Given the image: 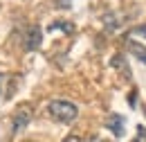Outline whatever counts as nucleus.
Instances as JSON below:
<instances>
[{
    "instance_id": "nucleus-9",
    "label": "nucleus",
    "mask_w": 146,
    "mask_h": 142,
    "mask_svg": "<svg viewBox=\"0 0 146 142\" xmlns=\"http://www.w3.org/2000/svg\"><path fill=\"white\" fill-rule=\"evenodd\" d=\"M128 36H142V38H146V25H139V27H135L133 32H128L126 34V38Z\"/></svg>"
},
{
    "instance_id": "nucleus-11",
    "label": "nucleus",
    "mask_w": 146,
    "mask_h": 142,
    "mask_svg": "<svg viewBox=\"0 0 146 142\" xmlns=\"http://www.w3.org/2000/svg\"><path fill=\"white\" fill-rule=\"evenodd\" d=\"M56 7H61V9H68V7H70V0H56Z\"/></svg>"
},
{
    "instance_id": "nucleus-10",
    "label": "nucleus",
    "mask_w": 146,
    "mask_h": 142,
    "mask_svg": "<svg viewBox=\"0 0 146 142\" xmlns=\"http://www.w3.org/2000/svg\"><path fill=\"white\" fill-rule=\"evenodd\" d=\"M133 142H146V126H137V135Z\"/></svg>"
},
{
    "instance_id": "nucleus-8",
    "label": "nucleus",
    "mask_w": 146,
    "mask_h": 142,
    "mask_svg": "<svg viewBox=\"0 0 146 142\" xmlns=\"http://www.w3.org/2000/svg\"><path fill=\"white\" fill-rule=\"evenodd\" d=\"M104 23H106V29H117V25H119L115 14H106V16H104Z\"/></svg>"
},
{
    "instance_id": "nucleus-3",
    "label": "nucleus",
    "mask_w": 146,
    "mask_h": 142,
    "mask_svg": "<svg viewBox=\"0 0 146 142\" xmlns=\"http://www.w3.org/2000/svg\"><path fill=\"white\" fill-rule=\"evenodd\" d=\"M40 41H43V29L38 25H29L25 34V50H38Z\"/></svg>"
},
{
    "instance_id": "nucleus-14",
    "label": "nucleus",
    "mask_w": 146,
    "mask_h": 142,
    "mask_svg": "<svg viewBox=\"0 0 146 142\" xmlns=\"http://www.w3.org/2000/svg\"><path fill=\"white\" fill-rule=\"evenodd\" d=\"M88 142H104V140H101V138H97V135H94V138H90V140H88Z\"/></svg>"
},
{
    "instance_id": "nucleus-6",
    "label": "nucleus",
    "mask_w": 146,
    "mask_h": 142,
    "mask_svg": "<svg viewBox=\"0 0 146 142\" xmlns=\"http://www.w3.org/2000/svg\"><path fill=\"white\" fill-rule=\"evenodd\" d=\"M126 41H128V50L135 54V56H137L142 63H146V48H144V45H139V43H133L130 38H126Z\"/></svg>"
},
{
    "instance_id": "nucleus-7",
    "label": "nucleus",
    "mask_w": 146,
    "mask_h": 142,
    "mask_svg": "<svg viewBox=\"0 0 146 142\" xmlns=\"http://www.w3.org/2000/svg\"><path fill=\"white\" fill-rule=\"evenodd\" d=\"M47 29H50V32H56V29H61V32H65V34H72V32H74V25L70 23V20H56V23H52Z\"/></svg>"
},
{
    "instance_id": "nucleus-12",
    "label": "nucleus",
    "mask_w": 146,
    "mask_h": 142,
    "mask_svg": "<svg viewBox=\"0 0 146 142\" xmlns=\"http://www.w3.org/2000/svg\"><path fill=\"white\" fill-rule=\"evenodd\" d=\"M63 142H81V138H79V135H68Z\"/></svg>"
},
{
    "instance_id": "nucleus-2",
    "label": "nucleus",
    "mask_w": 146,
    "mask_h": 142,
    "mask_svg": "<svg viewBox=\"0 0 146 142\" xmlns=\"http://www.w3.org/2000/svg\"><path fill=\"white\" fill-rule=\"evenodd\" d=\"M32 122V106L29 104H20L18 108H16V113H14V122H11V133L16 135V133H20L25 126Z\"/></svg>"
},
{
    "instance_id": "nucleus-5",
    "label": "nucleus",
    "mask_w": 146,
    "mask_h": 142,
    "mask_svg": "<svg viewBox=\"0 0 146 142\" xmlns=\"http://www.w3.org/2000/svg\"><path fill=\"white\" fill-rule=\"evenodd\" d=\"M112 66H115L117 70H121V72H124V77H126V79H130V68H128L126 59H124L121 54H115V56H112Z\"/></svg>"
},
{
    "instance_id": "nucleus-13",
    "label": "nucleus",
    "mask_w": 146,
    "mask_h": 142,
    "mask_svg": "<svg viewBox=\"0 0 146 142\" xmlns=\"http://www.w3.org/2000/svg\"><path fill=\"white\" fill-rule=\"evenodd\" d=\"M5 79H7V74H5V72H0V92H2V84H5Z\"/></svg>"
},
{
    "instance_id": "nucleus-4",
    "label": "nucleus",
    "mask_w": 146,
    "mask_h": 142,
    "mask_svg": "<svg viewBox=\"0 0 146 142\" xmlns=\"http://www.w3.org/2000/svg\"><path fill=\"white\" fill-rule=\"evenodd\" d=\"M104 126H106L108 131H112V135L121 138V135H124V126H126V120H124L119 113H112V115H108V117H106Z\"/></svg>"
},
{
    "instance_id": "nucleus-1",
    "label": "nucleus",
    "mask_w": 146,
    "mask_h": 142,
    "mask_svg": "<svg viewBox=\"0 0 146 142\" xmlns=\"http://www.w3.org/2000/svg\"><path fill=\"white\" fill-rule=\"evenodd\" d=\"M47 113H50L52 120L61 122V124H72L79 117V108L74 106L72 102H68V99H52L47 104Z\"/></svg>"
}]
</instances>
